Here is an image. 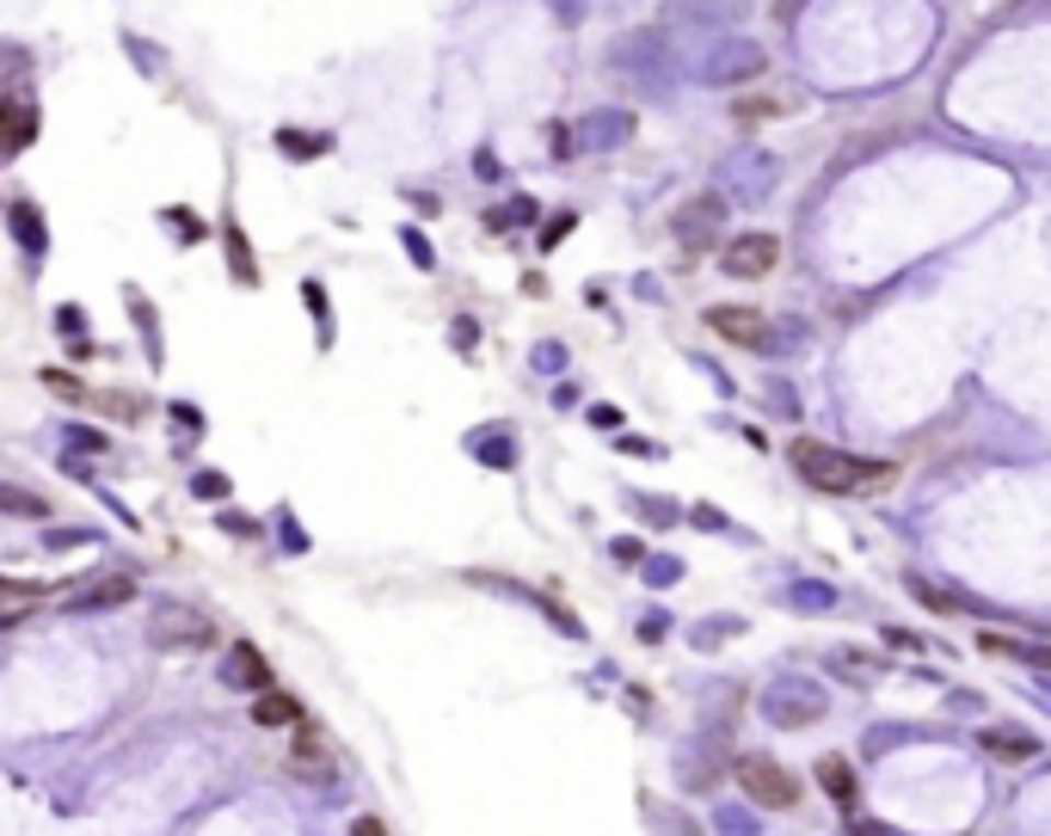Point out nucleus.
Returning <instances> with one entry per match:
<instances>
[{
  "mask_svg": "<svg viewBox=\"0 0 1051 836\" xmlns=\"http://www.w3.org/2000/svg\"><path fill=\"white\" fill-rule=\"evenodd\" d=\"M990 750H996V757H1039V738H1003V732H990Z\"/></svg>",
  "mask_w": 1051,
  "mask_h": 836,
  "instance_id": "obj_18",
  "label": "nucleus"
},
{
  "mask_svg": "<svg viewBox=\"0 0 1051 836\" xmlns=\"http://www.w3.org/2000/svg\"><path fill=\"white\" fill-rule=\"evenodd\" d=\"M278 148H283L290 160H314V155H326V136H302V129H283Z\"/></svg>",
  "mask_w": 1051,
  "mask_h": 836,
  "instance_id": "obj_15",
  "label": "nucleus"
},
{
  "mask_svg": "<svg viewBox=\"0 0 1051 836\" xmlns=\"http://www.w3.org/2000/svg\"><path fill=\"white\" fill-rule=\"evenodd\" d=\"M793 467L805 474V486H818V493H880L885 481H892V467L885 462H867V455H843L830 450V443H818V437H800L793 443Z\"/></svg>",
  "mask_w": 1051,
  "mask_h": 836,
  "instance_id": "obj_1",
  "label": "nucleus"
},
{
  "mask_svg": "<svg viewBox=\"0 0 1051 836\" xmlns=\"http://www.w3.org/2000/svg\"><path fill=\"white\" fill-rule=\"evenodd\" d=\"M44 590H49V585H37V578H0V615L44 603Z\"/></svg>",
  "mask_w": 1051,
  "mask_h": 836,
  "instance_id": "obj_13",
  "label": "nucleus"
},
{
  "mask_svg": "<svg viewBox=\"0 0 1051 836\" xmlns=\"http://www.w3.org/2000/svg\"><path fill=\"white\" fill-rule=\"evenodd\" d=\"M769 713L781 720V726H793V720H818V713H824V696H818V689H805V696H775Z\"/></svg>",
  "mask_w": 1051,
  "mask_h": 836,
  "instance_id": "obj_12",
  "label": "nucleus"
},
{
  "mask_svg": "<svg viewBox=\"0 0 1051 836\" xmlns=\"http://www.w3.org/2000/svg\"><path fill=\"white\" fill-rule=\"evenodd\" d=\"M148 640L160 652H203L216 646V621L203 615V609H185V603H160L148 615Z\"/></svg>",
  "mask_w": 1051,
  "mask_h": 836,
  "instance_id": "obj_2",
  "label": "nucleus"
},
{
  "mask_svg": "<svg viewBox=\"0 0 1051 836\" xmlns=\"http://www.w3.org/2000/svg\"><path fill=\"white\" fill-rule=\"evenodd\" d=\"M818 788L830 793L836 805H855V769H849V757H824V762H818Z\"/></svg>",
  "mask_w": 1051,
  "mask_h": 836,
  "instance_id": "obj_11",
  "label": "nucleus"
},
{
  "mask_svg": "<svg viewBox=\"0 0 1051 836\" xmlns=\"http://www.w3.org/2000/svg\"><path fill=\"white\" fill-rule=\"evenodd\" d=\"M775 234H738V240H726V252H720V264H726V278H769L775 271Z\"/></svg>",
  "mask_w": 1051,
  "mask_h": 836,
  "instance_id": "obj_4",
  "label": "nucleus"
},
{
  "mask_svg": "<svg viewBox=\"0 0 1051 836\" xmlns=\"http://www.w3.org/2000/svg\"><path fill=\"white\" fill-rule=\"evenodd\" d=\"M129 597H136L129 573H105V578H93L87 590H75V597H68V609H105V603H129Z\"/></svg>",
  "mask_w": 1051,
  "mask_h": 836,
  "instance_id": "obj_9",
  "label": "nucleus"
},
{
  "mask_svg": "<svg viewBox=\"0 0 1051 836\" xmlns=\"http://www.w3.org/2000/svg\"><path fill=\"white\" fill-rule=\"evenodd\" d=\"M855 836H885V824H873V818H867V824H855Z\"/></svg>",
  "mask_w": 1051,
  "mask_h": 836,
  "instance_id": "obj_22",
  "label": "nucleus"
},
{
  "mask_svg": "<svg viewBox=\"0 0 1051 836\" xmlns=\"http://www.w3.org/2000/svg\"><path fill=\"white\" fill-rule=\"evenodd\" d=\"M222 677H228V689H252V696H264V689H271V665H264V652L252 646V640H234V646H228V665H222Z\"/></svg>",
  "mask_w": 1051,
  "mask_h": 836,
  "instance_id": "obj_7",
  "label": "nucleus"
},
{
  "mask_svg": "<svg viewBox=\"0 0 1051 836\" xmlns=\"http://www.w3.org/2000/svg\"><path fill=\"white\" fill-rule=\"evenodd\" d=\"M252 720H259V726H302V701H295V696H278V689H264V696L252 701Z\"/></svg>",
  "mask_w": 1051,
  "mask_h": 836,
  "instance_id": "obj_10",
  "label": "nucleus"
},
{
  "mask_svg": "<svg viewBox=\"0 0 1051 836\" xmlns=\"http://www.w3.org/2000/svg\"><path fill=\"white\" fill-rule=\"evenodd\" d=\"M0 511H19V517H44V498H37V493H13V486H0Z\"/></svg>",
  "mask_w": 1051,
  "mask_h": 836,
  "instance_id": "obj_17",
  "label": "nucleus"
},
{
  "mask_svg": "<svg viewBox=\"0 0 1051 836\" xmlns=\"http://www.w3.org/2000/svg\"><path fill=\"white\" fill-rule=\"evenodd\" d=\"M757 68H762V49L757 44H732V56H726V63H713L708 75L713 80H738V75H757Z\"/></svg>",
  "mask_w": 1051,
  "mask_h": 836,
  "instance_id": "obj_14",
  "label": "nucleus"
},
{
  "mask_svg": "<svg viewBox=\"0 0 1051 836\" xmlns=\"http://www.w3.org/2000/svg\"><path fill=\"white\" fill-rule=\"evenodd\" d=\"M44 382H49V387H56V394H68V400H80V394H87V387H80V382H75V375H63V370H49V375H44Z\"/></svg>",
  "mask_w": 1051,
  "mask_h": 836,
  "instance_id": "obj_19",
  "label": "nucleus"
},
{
  "mask_svg": "<svg viewBox=\"0 0 1051 836\" xmlns=\"http://www.w3.org/2000/svg\"><path fill=\"white\" fill-rule=\"evenodd\" d=\"M197 493H203V498H222V493H228V481H222V474H203Z\"/></svg>",
  "mask_w": 1051,
  "mask_h": 836,
  "instance_id": "obj_20",
  "label": "nucleus"
},
{
  "mask_svg": "<svg viewBox=\"0 0 1051 836\" xmlns=\"http://www.w3.org/2000/svg\"><path fill=\"white\" fill-rule=\"evenodd\" d=\"M351 836H387V824H382V818H357Z\"/></svg>",
  "mask_w": 1051,
  "mask_h": 836,
  "instance_id": "obj_21",
  "label": "nucleus"
},
{
  "mask_svg": "<svg viewBox=\"0 0 1051 836\" xmlns=\"http://www.w3.org/2000/svg\"><path fill=\"white\" fill-rule=\"evenodd\" d=\"M738 788L757 805H769V812L800 805V781H793V769H781L775 757H738Z\"/></svg>",
  "mask_w": 1051,
  "mask_h": 836,
  "instance_id": "obj_3",
  "label": "nucleus"
},
{
  "mask_svg": "<svg viewBox=\"0 0 1051 836\" xmlns=\"http://www.w3.org/2000/svg\"><path fill=\"white\" fill-rule=\"evenodd\" d=\"M32 136H37L32 105H0V160H13L19 148H32Z\"/></svg>",
  "mask_w": 1051,
  "mask_h": 836,
  "instance_id": "obj_8",
  "label": "nucleus"
},
{
  "mask_svg": "<svg viewBox=\"0 0 1051 836\" xmlns=\"http://www.w3.org/2000/svg\"><path fill=\"white\" fill-rule=\"evenodd\" d=\"M708 326L720 332V339L744 344V351H757V344H769V320H762L757 308H732V302H720V308H708Z\"/></svg>",
  "mask_w": 1051,
  "mask_h": 836,
  "instance_id": "obj_6",
  "label": "nucleus"
},
{
  "mask_svg": "<svg viewBox=\"0 0 1051 836\" xmlns=\"http://www.w3.org/2000/svg\"><path fill=\"white\" fill-rule=\"evenodd\" d=\"M228 259H234V278H240V283L259 278V271H252V252H247V234L234 228V222H228Z\"/></svg>",
  "mask_w": 1051,
  "mask_h": 836,
  "instance_id": "obj_16",
  "label": "nucleus"
},
{
  "mask_svg": "<svg viewBox=\"0 0 1051 836\" xmlns=\"http://www.w3.org/2000/svg\"><path fill=\"white\" fill-rule=\"evenodd\" d=\"M720 216H726V203H720V197H696V203H682V210H677L670 234L682 240V252H701L713 234H720Z\"/></svg>",
  "mask_w": 1051,
  "mask_h": 836,
  "instance_id": "obj_5",
  "label": "nucleus"
}]
</instances>
